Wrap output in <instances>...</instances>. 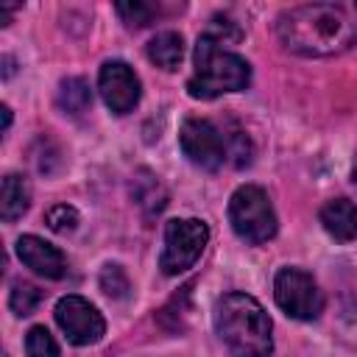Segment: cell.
<instances>
[{
    "label": "cell",
    "mask_w": 357,
    "mask_h": 357,
    "mask_svg": "<svg viewBox=\"0 0 357 357\" xmlns=\"http://www.w3.org/2000/svg\"><path fill=\"white\" fill-rule=\"evenodd\" d=\"M31 204V190H28V181L17 173H8L3 178V192H0V215L3 220H17L22 218V212L28 209Z\"/></svg>",
    "instance_id": "obj_13"
},
{
    "label": "cell",
    "mask_w": 357,
    "mask_h": 357,
    "mask_svg": "<svg viewBox=\"0 0 357 357\" xmlns=\"http://www.w3.org/2000/svg\"><path fill=\"white\" fill-rule=\"evenodd\" d=\"M56 103L64 114L70 117H81L84 112H89L92 106V89L84 78H64L59 84V92H56Z\"/></svg>",
    "instance_id": "obj_15"
},
{
    "label": "cell",
    "mask_w": 357,
    "mask_h": 357,
    "mask_svg": "<svg viewBox=\"0 0 357 357\" xmlns=\"http://www.w3.org/2000/svg\"><path fill=\"white\" fill-rule=\"evenodd\" d=\"M3 64H6L3 75H6V78H11V73H14V59H11V56H6V59H3Z\"/></svg>",
    "instance_id": "obj_23"
},
{
    "label": "cell",
    "mask_w": 357,
    "mask_h": 357,
    "mask_svg": "<svg viewBox=\"0 0 357 357\" xmlns=\"http://www.w3.org/2000/svg\"><path fill=\"white\" fill-rule=\"evenodd\" d=\"M206 36L215 39V42H220V45H226V39H240V31H237V25H234L231 20H226V17H212Z\"/></svg>",
    "instance_id": "obj_22"
},
{
    "label": "cell",
    "mask_w": 357,
    "mask_h": 357,
    "mask_svg": "<svg viewBox=\"0 0 357 357\" xmlns=\"http://www.w3.org/2000/svg\"><path fill=\"white\" fill-rule=\"evenodd\" d=\"M117 14L123 17V22H126L128 28H145V25L153 20L156 6L139 3V0H134V3H117Z\"/></svg>",
    "instance_id": "obj_20"
},
{
    "label": "cell",
    "mask_w": 357,
    "mask_h": 357,
    "mask_svg": "<svg viewBox=\"0 0 357 357\" xmlns=\"http://www.w3.org/2000/svg\"><path fill=\"white\" fill-rule=\"evenodd\" d=\"M56 324L67 335L70 343L75 346H89L98 343L106 332V321L98 312L95 304H89L81 296H64L56 304Z\"/></svg>",
    "instance_id": "obj_7"
},
{
    "label": "cell",
    "mask_w": 357,
    "mask_h": 357,
    "mask_svg": "<svg viewBox=\"0 0 357 357\" xmlns=\"http://www.w3.org/2000/svg\"><path fill=\"white\" fill-rule=\"evenodd\" d=\"M131 195H134L137 206L145 212V218L159 215V212L165 209V204H167L165 187H162L159 178H156L153 173H148V170H139V173H137L134 184H131Z\"/></svg>",
    "instance_id": "obj_12"
},
{
    "label": "cell",
    "mask_w": 357,
    "mask_h": 357,
    "mask_svg": "<svg viewBox=\"0 0 357 357\" xmlns=\"http://www.w3.org/2000/svg\"><path fill=\"white\" fill-rule=\"evenodd\" d=\"M45 220H47V226H50L53 231L67 234V231H73V229L78 226V212H75L73 206H67V204H56V206L47 209Z\"/></svg>",
    "instance_id": "obj_21"
},
{
    "label": "cell",
    "mask_w": 357,
    "mask_h": 357,
    "mask_svg": "<svg viewBox=\"0 0 357 357\" xmlns=\"http://www.w3.org/2000/svg\"><path fill=\"white\" fill-rule=\"evenodd\" d=\"M17 257L22 259L25 268H31L33 273H39L45 279H61L67 273L64 254L36 234H22L17 240Z\"/></svg>",
    "instance_id": "obj_10"
},
{
    "label": "cell",
    "mask_w": 357,
    "mask_h": 357,
    "mask_svg": "<svg viewBox=\"0 0 357 357\" xmlns=\"http://www.w3.org/2000/svg\"><path fill=\"white\" fill-rule=\"evenodd\" d=\"M273 296H276V304L290 318H298V321H312L324 310V296H321L315 279L298 268H282L276 273Z\"/></svg>",
    "instance_id": "obj_6"
},
{
    "label": "cell",
    "mask_w": 357,
    "mask_h": 357,
    "mask_svg": "<svg viewBox=\"0 0 357 357\" xmlns=\"http://www.w3.org/2000/svg\"><path fill=\"white\" fill-rule=\"evenodd\" d=\"M0 112H3V131H8V126H11V109H8V106H3Z\"/></svg>",
    "instance_id": "obj_24"
},
{
    "label": "cell",
    "mask_w": 357,
    "mask_h": 357,
    "mask_svg": "<svg viewBox=\"0 0 357 357\" xmlns=\"http://www.w3.org/2000/svg\"><path fill=\"white\" fill-rule=\"evenodd\" d=\"M25 357H59V346L45 326H33L25 335Z\"/></svg>",
    "instance_id": "obj_17"
},
{
    "label": "cell",
    "mask_w": 357,
    "mask_h": 357,
    "mask_svg": "<svg viewBox=\"0 0 357 357\" xmlns=\"http://www.w3.org/2000/svg\"><path fill=\"white\" fill-rule=\"evenodd\" d=\"M220 134H223V142H226V156H231V162L237 167H245L251 162V142H248L245 131L231 126V131H220Z\"/></svg>",
    "instance_id": "obj_18"
},
{
    "label": "cell",
    "mask_w": 357,
    "mask_h": 357,
    "mask_svg": "<svg viewBox=\"0 0 357 357\" xmlns=\"http://www.w3.org/2000/svg\"><path fill=\"white\" fill-rule=\"evenodd\" d=\"M98 89L114 114H128L139 100V78L126 61H106L98 75Z\"/></svg>",
    "instance_id": "obj_9"
},
{
    "label": "cell",
    "mask_w": 357,
    "mask_h": 357,
    "mask_svg": "<svg viewBox=\"0 0 357 357\" xmlns=\"http://www.w3.org/2000/svg\"><path fill=\"white\" fill-rule=\"evenodd\" d=\"M321 223L340 243L357 240V206L349 198H332V201H326L321 206Z\"/></svg>",
    "instance_id": "obj_11"
},
{
    "label": "cell",
    "mask_w": 357,
    "mask_h": 357,
    "mask_svg": "<svg viewBox=\"0 0 357 357\" xmlns=\"http://www.w3.org/2000/svg\"><path fill=\"white\" fill-rule=\"evenodd\" d=\"M351 178H354V187H357V165H354V170H351Z\"/></svg>",
    "instance_id": "obj_25"
},
{
    "label": "cell",
    "mask_w": 357,
    "mask_h": 357,
    "mask_svg": "<svg viewBox=\"0 0 357 357\" xmlns=\"http://www.w3.org/2000/svg\"><path fill=\"white\" fill-rule=\"evenodd\" d=\"M276 33L287 50L310 59L343 53L357 42V28L346 11L326 3H307L282 11Z\"/></svg>",
    "instance_id": "obj_1"
},
{
    "label": "cell",
    "mask_w": 357,
    "mask_h": 357,
    "mask_svg": "<svg viewBox=\"0 0 357 357\" xmlns=\"http://www.w3.org/2000/svg\"><path fill=\"white\" fill-rule=\"evenodd\" d=\"M178 142H181L184 156L192 165H198L201 170H218L226 159L223 134L209 120H198V117L184 120V126L178 131Z\"/></svg>",
    "instance_id": "obj_8"
},
{
    "label": "cell",
    "mask_w": 357,
    "mask_h": 357,
    "mask_svg": "<svg viewBox=\"0 0 357 357\" xmlns=\"http://www.w3.org/2000/svg\"><path fill=\"white\" fill-rule=\"evenodd\" d=\"M192 75L187 81V92L198 100H212L226 92H240L251 81V67L243 56L226 50L220 42L209 39L206 33L198 36L192 53Z\"/></svg>",
    "instance_id": "obj_3"
},
{
    "label": "cell",
    "mask_w": 357,
    "mask_h": 357,
    "mask_svg": "<svg viewBox=\"0 0 357 357\" xmlns=\"http://www.w3.org/2000/svg\"><path fill=\"white\" fill-rule=\"evenodd\" d=\"M184 56V39L176 31H162L148 42V59L162 70H176Z\"/></svg>",
    "instance_id": "obj_14"
},
{
    "label": "cell",
    "mask_w": 357,
    "mask_h": 357,
    "mask_svg": "<svg viewBox=\"0 0 357 357\" xmlns=\"http://www.w3.org/2000/svg\"><path fill=\"white\" fill-rule=\"evenodd\" d=\"M100 290L109 296V298H126L131 284H128V276L120 265H106L100 271Z\"/></svg>",
    "instance_id": "obj_19"
},
{
    "label": "cell",
    "mask_w": 357,
    "mask_h": 357,
    "mask_svg": "<svg viewBox=\"0 0 357 357\" xmlns=\"http://www.w3.org/2000/svg\"><path fill=\"white\" fill-rule=\"evenodd\" d=\"M42 301V290L36 284H28V282H17L11 287V296H8V307L14 315H31Z\"/></svg>",
    "instance_id": "obj_16"
},
{
    "label": "cell",
    "mask_w": 357,
    "mask_h": 357,
    "mask_svg": "<svg viewBox=\"0 0 357 357\" xmlns=\"http://www.w3.org/2000/svg\"><path fill=\"white\" fill-rule=\"evenodd\" d=\"M229 223L240 240H245L251 245L268 243L276 234V212H273L265 190L257 184L237 187L229 201Z\"/></svg>",
    "instance_id": "obj_4"
},
{
    "label": "cell",
    "mask_w": 357,
    "mask_h": 357,
    "mask_svg": "<svg viewBox=\"0 0 357 357\" xmlns=\"http://www.w3.org/2000/svg\"><path fill=\"white\" fill-rule=\"evenodd\" d=\"M215 332L231 357H271V318L254 296H223L215 304Z\"/></svg>",
    "instance_id": "obj_2"
},
{
    "label": "cell",
    "mask_w": 357,
    "mask_h": 357,
    "mask_svg": "<svg viewBox=\"0 0 357 357\" xmlns=\"http://www.w3.org/2000/svg\"><path fill=\"white\" fill-rule=\"evenodd\" d=\"M209 240V229L195 218H176L165 226V248L159 257V268L167 276H176L195 265L204 245Z\"/></svg>",
    "instance_id": "obj_5"
}]
</instances>
